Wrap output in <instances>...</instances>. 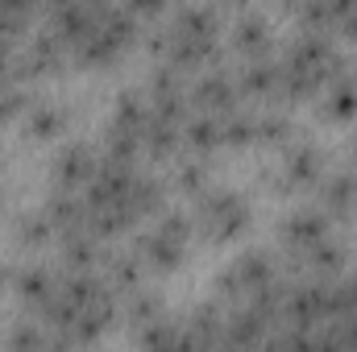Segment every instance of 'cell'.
Instances as JSON below:
<instances>
[{"label":"cell","mask_w":357,"mask_h":352,"mask_svg":"<svg viewBox=\"0 0 357 352\" xmlns=\"http://www.w3.org/2000/svg\"><path fill=\"white\" fill-rule=\"evenodd\" d=\"M129 33H133V13L129 8H100L91 33L75 46V54L84 63H104V58H112L129 42Z\"/></svg>","instance_id":"cell-1"},{"label":"cell","mask_w":357,"mask_h":352,"mask_svg":"<svg viewBox=\"0 0 357 352\" xmlns=\"http://www.w3.org/2000/svg\"><path fill=\"white\" fill-rule=\"evenodd\" d=\"M183 241H187V220H183V216H167L150 237H142V253H146L150 265L171 269V265H178V257H183Z\"/></svg>","instance_id":"cell-2"},{"label":"cell","mask_w":357,"mask_h":352,"mask_svg":"<svg viewBox=\"0 0 357 352\" xmlns=\"http://www.w3.org/2000/svg\"><path fill=\"white\" fill-rule=\"evenodd\" d=\"M204 220L216 237H237L250 220L245 203L233 195V191H216V195H204Z\"/></svg>","instance_id":"cell-3"},{"label":"cell","mask_w":357,"mask_h":352,"mask_svg":"<svg viewBox=\"0 0 357 352\" xmlns=\"http://www.w3.org/2000/svg\"><path fill=\"white\" fill-rule=\"evenodd\" d=\"M328 290L333 286H299L291 298H287V315L299 332H312L324 315H328Z\"/></svg>","instance_id":"cell-4"},{"label":"cell","mask_w":357,"mask_h":352,"mask_svg":"<svg viewBox=\"0 0 357 352\" xmlns=\"http://www.w3.org/2000/svg\"><path fill=\"white\" fill-rule=\"evenodd\" d=\"M262 286H270L266 253H245L241 262H237L229 273H225V278H220V290H225V294H237V290L254 294V290H262Z\"/></svg>","instance_id":"cell-5"},{"label":"cell","mask_w":357,"mask_h":352,"mask_svg":"<svg viewBox=\"0 0 357 352\" xmlns=\"http://www.w3.org/2000/svg\"><path fill=\"white\" fill-rule=\"evenodd\" d=\"M96 154H91L88 145H67L63 154H59V162H54V178L63 182V191H71V186H79V182H91L96 178Z\"/></svg>","instance_id":"cell-6"},{"label":"cell","mask_w":357,"mask_h":352,"mask_svg":"<svg viewBox=\"0 0 357 352\" xmlns=\"http://www.w3.org/2000/svg\"><path fill=\"white\" fill-rule=\"evenodd\" d=\"M287 241L312 253L320 241H328V220H324L320 211H295V216L287 220Z\"/></svg>","instance_id":"cell-7"},{"label":"cell","mask_w":357,"mask_h":352,"mask_svg":"<svg viewBox=\"0 0 357 352\" xmlns=\"http://www.w3.org/2000/svg\"><path fill=\"white\" fill-rule=\"evenodd\" d=\"M262 332H266V319L258 315V311H237L233 319H229V328H225V340L233 344V349L241 352H254L258 344H262Z\"/></svg>","instance_id":"cell-8"},{"label":"cell","mask_w":357,"mask_h":352,"mask_svg":"<svg viewBox=\"0 0 357 352\" xmlns=\"http://www.w3.org/2000/svg\"><path fill=\"white\" fill-rule=\"evenodd\" d=\"M195 99H199L208 112H229L233 99H237V91L229 83V75H204V79L195 83Z\"/></svg>","instance_id":"cell-9"},{"label":"cell","mask_w":357,"mask_h":352,"mask_svg":"<svg viewBox=\"0 0 357 352\" xmlns=\"http://www.w3.org/2000/svg\"><path fill=\"white\" fill-rule=\"evenodd\" d=\"M278 83H282V67L270 58H258L241 71V88L250 95H270V91H278Z\"/></svg>","instance_id":"cell-10"},{"label":"cell","mask_w":357,"mask_h":352,"mask_svg":"<svg viewBox=\"0 0 357 352\" xmlns=\"http://www.w3.org/2000/svg\"><path fill=\"white\" fill-rule=\"evenodd\" d=\"M316 178H320V150L299 145V150L287 154V182L303 186V182H316Z\"/></svg>","instance_id":"cell-11"},{"label":"cell","mask_w":357,"mask_h":352,"mask_svg":"<svg viewBox=\"0 0 357 352\" xmlns=\"http://www.w3.org/2000/svg\"><path fill=\"white\" fill-rule=\"evenodd\" d=\"M178 141V125H167V120H158L154 112H150V120H146V129H142V145L150 150V154H171Z\"/></svg>","instance_id":"cell-12"},{"label":"cell","mask_w":357,"mask_h":352,"mask_svg":"<svg viewBox=\"0 0 357 352\" xmlns=\"http://www.w3.org/2000/svg\"><path fill=\"white\" fill-rule=\"evenodd\" d=\"M17 290H21V298H29V303H38V307H46V303L54 298V282H50L46 269H25V273L17 278Z\"/></svg>","instance_id":"cell-13"},{"label":"cell","mask_w":357,"mask_h":352,"mask_svg":"<svg viewBox=\"0 0 357 352\" xmlns=\"http://www.w3.org/2000/svg\"><path fill=\"white\" fill-rule=\"evenodd\" d=\"M216 141H225V129H220L216 116H195V120H187V145H191V150H212Z\"/></svg>","instance_id":"cell-14"},{"label":"cell","mask_w":357,"mask_h":352,"mask_svg":"<svg viewBox=\"0 0 357 352\" xmlns=\"http://www.w3.org/2000/svg\"><path fill=\"white\" fill-rule=\"evenodd\" d=\"M266 21L258 17V13H245L241 21H237V46L241 50H250V54H262L266 50Z\"/></svg>","instance_id":"cell-15"},{"label":"cell","mask_w":357,"mask_h":352,"mask_svg":"<svg viewBox=\"0 0 357 352\" xmlns=\"http://www.w3.org/2000/svg\"><path fill=\"white\" fill-rule=\"evenodd\" d=\"M59 129H63V108L38 104V108L29 112V133H33V137H54Z\"/></svg>","instance_id":"cell-16"},{"label":"cell","mask_w":357,"mask_h":352,"mask_svg":"<svg viewBox=\"0 0 357 352\" xmlns=\"http://www.w3.org/2000/svg\"><path fill=\"white\" fill-rule=\"evenodd\" d=\"M129 203H133L137 216H142V211H154V207L162 203V186H158L154 178H133V186H129Z\"/></svg>","instance_id":"cell-17"},{"label":"cell","mask_w":357,"mask_h":352,"mask_svg":"<svg viewBox=\"0 0 357 352\" xmlns=\"http://www.w3.org/2000/svg\"><path fill=\"white\" fill-rule=\"evenodd\" d=\"M67 262L71 265H91L96 262V232L79 228V232H67Z\"/></svg>","instance_id":"cell-18"},{"label":"cell","mask_w":357,"mask_h":352,"mask_svg":"<svg viewBox=\"0 0 357 352\" xmlns=\"http://www.w3.org/2000/svg\"><path fill=\"white\" fill-rule=\"evenodd\" d=\"M354 195H357L354 175H333L324 182V199H328V207H337V211H345V207L354 203Z\"/></svg>","instance_id":"cell-19"},{"label":"cell","mask_w":357,"mask_h":352,"mask_svg":"<svg viewBox=\"0 0 357 352\" xmlns=\"http://www.w3.org/2000/svg\"><path fill=\"white\" fill-rule=\"evenodd\" d=\"M8 349L13 352H46V332H38L33 323H17L8 332Z\"/></svg>","instance_id":"cell-20"},{"label":"cell","mask_w":357,"mask_h":352,"mask_svg":"<svg viewBox=\"0 0 357 352\" xmlns=\"http://www.w3.org/2000/svg\"><path fill=\"white\" fill-rule=\"evenodd\" d=\"M328 112H333V116H349V112H357V83L354 79H337V83H333Z\"/></svg>","instance_id":"cell-21"},{"label":"cell","mask_w":357,"mask_h":352,"mask_svg":"<svg viewBox=\"0 0 357 352\" xmlns=\"http://www.w3.org/2000/svg\"><path fill=\"white\" fill-rule=\"evenodd\" d=\"M25 17H29V4L25 0H0V38L17 33L25 25Z\"/></svg>","instance_id":"cell-22"},{"label":"cell","mask_w":357,"mask_h":352,"mask_svg":"<svg viewBox=\"0 0 357 352\" xmlns=\"http://www.w3.org/2000/svg\"><path fill=\"white\" fill-rule=\"evenodd\" d=\"M307 257H312V265H316L320 273H333V269H341V262H345V253H341L333 241H320V245H316Z\"/></svg>","instance_id":"cell-23"},{"label":"cell","mask_w":357,"mask_h":352,"mask_svg":"<svg viewBox=\"0 0 357 352\" xmlns=\"http://www.w3.org/2000/svg\"><path fill=\"white\" fill-rule=\"evenodd\" d=\"M17 228H21V241L38 245V241H46V237H50V228H54V224L46 220V211H38V216H21V224H17Z\"/></svg>","instance_id":"cell-24"},{"label":"cell","mask_w":357,"mask_h":352,"mask_svg":"<svg viewBox=\"0 0 357 352\" xmlns=\"http://www.w3.org/2000/svg\"><path fill=\"white\" fill-rule=\"evenodd\" d=\"M287 129H291V120H287V116H278V112H270V116H258V120H254V133H258V137H266V141H282V137H287Z\"/></svg>","instance_id":"cell-25"},{"label":"cell","mask_w":357,"mask_h":352,"mask_svg":"<svg viewBox=\"0 0 357 352\" xmlns=\"http://www.w3.org/2000/svg\"><path fill=\"white\" fill-rule=\"evenodd\" d=\"M220 129H225V141L241 145V141H250V137H254V116H229Z\"/></svg>","instance_id":"cell-26"},{"label":"cell","mask_w":357,"mask_h":352,"mask_svg":"<svg viewBox=\"0 0 357 352\" xmlns=\"http://www.w3.org/2000/svg\"><path fill=\"white\" fill-rule=\"evenodd\" d=\"M108 273H112V286H137V262L133 257H116L108 265Z\"/></svg>","instance_id":"cell-27"},{"label":"cell","mask_w":357,"mask_h":352,"mask_svg":"<svg viewBox=\"0 0 357 352\" xmlns=\"http://www.w3.org/2000/svg\"><path fill=\"white\" fill-rule=\"evenodd\" d=\"M175 178H178V186H183V191H195V186L204 182V166H195V162H183Z\"/></svg>","instance_id":"cell-28"},{"label":"cell","mask_w":357,"mask_h":352,"mask_svg":"<svg viewBox=\"0 0 357 352\" xmlns=\"http://www.w3.org/2000/svg\"><path fill=\"white\" fill-rule=\"evenodd\" d=\"M158 315V298L154 294H137V303H133V319L142 323V319H154Z\"/></svg>","instance_id":"cell-29"},{"label":"cell","mask_w":357,"mask_h":352,"mask_svg":"<svg viewBox=\"0 0 357 352\" xmlns=\"http://www.w3.org/2000/svg\"><path fill=\"white\" fill-rule=\"evenodd\" d=\"M345 29H349V33H354V38H357V4H354V8H349V17H345Z\"/></svg>","instance_id":"cell-30"},{"label":"cell","mask_w":357,"mask_h":352,"mask_svg":"<svg viewBox=\"0 0 357 352\" xmlns=\"http://www.w3.org/2000/svg\"><path fill=\"white\" fill-rule=\"evenodd\" d=\"M4 63H8V42L0 38V71H4Z\"/></svg>","instance_id":"cell-31"}]
</instances>
